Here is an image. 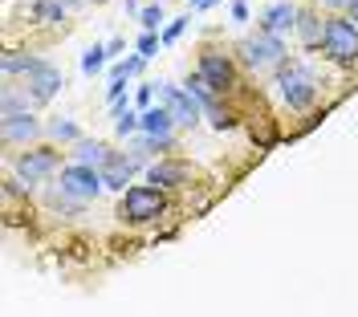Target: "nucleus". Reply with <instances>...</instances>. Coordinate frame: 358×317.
I'll return each instance as SVG.
<instances>
[{"label":"nucleus","instance_id":"16","mask_svg":"<svg viewBox=\"0 0 358 317\" xmlns=\"http://www.w3.org/2000/svg\"><path fill=\"white\" fill-rule=\"evenodd\" d=\"M106 53H110V49H102V45H90L86 53H82V69H86V73H98V69L106 66Z\"/></svg>","mask_w":358,"mask_h":317},{"label":"nucleus","instance_id":"8","mask_svg":"<svg viewBox=\"0 0 358 317\" xmlns=\"http://www.w3.org/2000/svg\"><path fill=\"white\" fill-rule=\"evenodd\" d=\"M24 90H29V98H33V102H49L53 94L62 90V73L41 61V66L29 73V86H24Z\"/></svg>","mask_w":358,"mask_h":317},{"label":"nucleus","instance_id":"19","mask_svg":"<svg viewBox=\"0 0 358 317\" xmlns=\"http://www.w3.org/2000/svg\"><path fill=\"white\" fill-rule=\"evenodd\" d=\"M297 29H301V37H306V41H317V37L326 33V29L313 21V17H297Z\"/></svg>","mask_w":358,"mask_h":317},{"label":"nucleus","instance_id":"26","mask_svg":"<svg viewBox=\"0 0 358 317\" xmlns=\"http://www.w3.org/2000/svg\"><path fill=\"white\" fill-rule=\"evenodd\" d=\"M326 4H334V8H346V4H355V0H326Z\"/></svg>","mask_w":358,"mask_h":317},{"label":"nucleus","instance_id":"13","mask_svg":"<svg viewBox=\"0 0 358 317\" xmlns=\"http://www.w3.org/2000/svg\"><path fill=\"white\" fill-rule=\"evenodd\" d=\"M110 158L114 155L102 147V142H78V163H82V167H106Z\"/></svg>","mask_w":358,"mask_h":317},{"label":"nucleus","instance_id":"4","mask_svg":"<svg viewBox=\"0 0 358 317\" xmlns=\"http://www.w3.org/2000/svg\"><path fill=\"white\" fill-rule=\"evenodd\" d=\"M248 66L265 69V66H277L281 57H285V45H281V37H273V33H257V37H248L245 45H241Z\"/></svg>","mask_w":358,"mask_h":317},{"label":"nucleus","instance_id":"25","mask_svg":"<svg viewBox=\"0 0 358 317\" xmlns=\"http://www.w3.org/2000/svg\"><path fill=\"white\" fill-rule=\"evenodd\" d=\"M216 0H192V8H212Z\"/></svg>","mask_w":358,"mask_h":317},{"label":"nucleus","instance_id":"14","mask_svg":"<svg viewBox=\"0 0 358 317\" xmlns=\"http://www.w3.org/2000/svg\"><path fill=\"white\" fill-rule=\"evenodd\" d=\"M187 179V167L183 163H159L151 167V183H163V187H176V183Z\"/></svg>","mask_w":358,"mask_h":317},{"label":"nucleus","instance_id":"6","mask_svg":"<svg viewBox=\"0 0 358 317\" xmlns=\"http://www.w3.org/2000/svg\"><path fill=\"white\" fill-rule=\"evenodd\" d=\"M159 98H163V106H167V114H171L176 122H183V126H196V122H200V102H196L187 90H179V86H163Z\"/></svg>","mask_w":358,"mask_h":317},{"label":"nucleus","instance_id":"22","mask_svg":"<svg viewBox=\"0 0 358 317\" xmlns=\"http://www.w3.org/2000/svg\"><path fill=\"white\" fill-rule=\"evenodd\" d=\"M183 29H187V21H183V17H179V21H171V24H167V33H163V41H176Z\"/></svg>","mask_w":358,"mask_h":317},{"label":"nucleus","instance_id":"3","mask_svg":"<svg viewBox=\"0 0 358 317\" xmlns=\"http://www.w3.org/2000/svg\"><path fill=\"white\" fill-rule=\"evenodd\" d=\"M322 45H326V53H330L334 61H358V29L350 21L334 17V21H326Z\"/></svg>","mask_w":358,"mask_h":317},{"label":"nucleus","instance_id":"24","mask_svg":"<svg viewBox=\"0 0 358 317\" xmlns=\"http://www.w3.org/2000/svg\"><path fill=\"white\" fill-rule=\"evenodd\" d=\"M232 17H236V21H248V4H245V0H236V4H232Z\"/></svg>","mask_w":358,"mask_h":317},{"label":"nucleus","instance_id":"1","mask_svg":"<svg viewBox=\"0 0 358 317\" xmlns=\"http://www.w3.org/2000/svg\"><path fill=\"white\" fill-rule=\"evenodd\" d=\"M277 86H281V98L289 102L293 110H306L313 98H317V82H313V73L301 61H289V66H281V78H277Z\"/></svg>","mask_w":358,"mask_h":317},{"label":"nucleus","instance_id":"18","mask_svg":"<svg viewBox=\"0 0 358 317\" xmlns=\"http://www.w3.org/2000/svg\"><path fill=\"white\" fill-rule=\"evenodd\" d=\"M138 21H143V33H155V29H159V21H163V8H159V4H151V8H143V13H138Z\"/></svg>","mask_w":358,"mask_h":317},{"label":"nucleus","instance_id":"2","mask_svg":"<svg viewBox=\"0 0 358 317\" xmlns=\"http://www.w3.org/2000/svg\"><path fill=\"white\" fill-rule=\"evenodd\" d=\"M159 212H163V191L159 187H131L122 196V207H118V216L131 220V224H147Z\"/></svg>","mask_w":358,"mask_h":317},{"label":"nucleus","instance_id":"11","mask_svg":"<svg viewBox=\"0 0 358 317\" xmlns=\"http://www.w3.org/2000/svg\"><path fill=\"white\" fill-rule=\"evenodd\" d=\"M171 126H176V118L167 114V106H151V110H143V131L151 138H171Z\"/></svg>","mask_w":358,"mask_h":317},{"label":"nucleus","instance_id":"21","mask_svg":"<svg viewBox=\"0 0 358 317\" xmlns=\"http://www.w3.org/2000/svg\"><path fill=\"white\" fill-rule=\"evenodd\" d=\"M49 135H57V138H78V126H73V122H62V118H57V122L49 126Z\"/></svg>","mask_w":358,"mask_h":317},{"label":"nucleus","instance_id":"27","mask_svg":"<svg viewBox=\"0 0 358 317\" xmlns=\"http://www.w3.org/2000/svg\"><path fill=\"white\" fill-rule=\"evenodd\" d=\"M350 8H355V24H358V0H355V4H350Z\"/></svg>","mask_w":358,"mask_h":317},{"label":"nucleus","instance_id":"7","mask_svg":"<svg viewBox=\"0 0 358 317\" xmlns=\"http://www.w3.org/2000/svg\"><path fill=\"white\" fill-rule=\"evenodd\" d=\"M57 151H24L21 158H17V171H21V179H29V183H37V179H45L49 171H57Z\"/></svg>","mask_w":358,"mask_h":317},{"label":"nucleus","instance_id":"23","mask_svg":"<svg viewBox=\"0 0 358 317\" xmlns=\"http://www.w3.org/2000/svg\"><path fill=\"white\" fill-rule=\"evenodd\" d=\"M151 98H155L151 86H138V106H143V110H151Z\"/></svg>","mask_w":358,"mask_h":317},{"label":"nucleus","instance_id":"20","mask_svg":"<svg viewBox=\"0 0 358 317\" xmlns=\"http://www.w3.org/2000/svg\"><path fill=\"white\" fill-rule=\"evenodd\" d=\"M155 49H159L155 33H143V37H138V57H143V61H147V57H155Z\"/></svg>","mask_w":358,"mask_h":317},{"label":"nucleus","instance_id":"17","mask_svg":"<svg viewBox=\"0 0 358 317\" xmlns=\"http://www.w3.org/2000/svg\"><path fill=\"white\" fill-rule=\"evenodd\" d=\"M33 17H37V21H62V17H66V8H62V4H53V0H37V4H33Z\"/></svg>","mask_w":358,"mask_h":317},{"label":"nucleus","instance_id":"10","mask_svg":"<svg viewBox=\"0 0 358 317\" xmlns=\"http://www.w3.org/2000/svg\"><path fill=\"white\" fill-rule=\"evenodd\" d=\"M297 24V8H293L289 0H281V4H273L265 17H261V33H273V37H281L285 29Z\"/></svg>","mask_w":358,"mask_h":317},{"label":"nucleus","instance_id":"9","mask_svg":"<svg viewBox=\"0 0 358 317\" xmlns=\"http://www.w3.org/2000/svg\"><path fill=\"white\" fill-rule=\"evenodd\" d=\"M200 78L216 94L228 90V86H232V61H228V57H220V53H203V57H200Z\"/></svg>","mask_w":358,"mask_h":317},{"label":"nucleus","instance_id":"15","mask_svg":"<svg viewBox=\"0 0 358 317\" xmlns=\"http://www.w3.org/2000/svg\"><path fill=\"white\" fill-rule=\"evenodd\" d=\"M37 135V122L29 118V114H13V118H4V138H33Z\"/></svg>","mask_w":358,"mask_h":317},{"label":"nucleus","instance_id":"12","mask_svg":"<svg viewBox=\"0 0 358 317\" xmlns=\"http://www.w3.org/2000/svg\"><path fill=\"white\" fill-rule=\"evenodd\" d=\"M134 175V158H127V155H114L106 167H102V183L106 187H127V179Z\"/></svg>","mask_w":358,"mask_h":317},{"label":"nucleus","instance_id":"5","mask_svg":"<svg viewBox=\"0 0 358 317\" xmlns=\"http://www.w3.org/2000/svg\"><path fill=\"white\" fill-rule=\"evenodd\" d=\"M98 187H106V183H102V171H94V167H82L78 163V167H66L62 171V191L73 196V200H90Z\"/></svg>","mask_w":358,"mask_h":317}]
</instances>
